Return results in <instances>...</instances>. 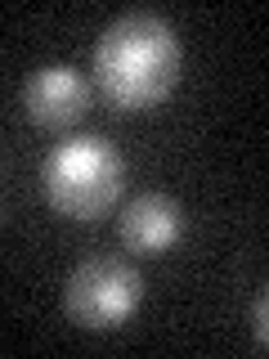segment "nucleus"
<instances>
[{
  "label": "nucleus",
  "instance_id": "obj_1",
  "mask_svg": "<svg viewBox=\"0 0 269 359\" xmlns=\"http://www.w3.org/2000/svg\"><path fill=\"white\" fill-rule=\"evenodd\" d=\"M184 72V50L166 18L121 14L95 45V81L117 112H149L171 99Z\"/></svg>",
  "mask_w": 269,
  "mask_h": 359
},
{
  "label": "nucleus",
  "instance_id": "obj_2",
  "mask_svg": "<svg viewBox=\"0 0 269 359\" xmlns=\"http://www.w3.org/2000/svg\"><path fill=\"white\" fill-rule=\"evenodd\" d=\"M121 184H126V162L99 135H67L63 144L50 149V157L41 166L45 202L59 216H72V220L104 216L121 198Z\"/></svg>",
  "mask_w": 269,
  "mask_h": 359
},
{
  "label": "nucleus",
  "instance_id": "obj_3",
  "mask_svg": "<svg viewBox=\"0 0 269 359\" xmlns=\"http://www.w3.org/2000/svg\"><path fill=\"white\" fill-rule=\"evenodd\" d=\"M144 306V278L134 274L126 261H95L76 265L67 274L63 287V310L72 323H81L85 332H112L121 323L134 319V310Z\"/></svg>",
  "mask_w": 269,
  "mask_h": 359
},
{
  "label": "nucleus",
  "instance_id": "obj_4",
  "mask_svg": "<svg viewBox=\"0 0 269 359\" xmlns=\"http://www.w3.org/2000/svg\"><path fill=\"white\" fill-rule=\"evenodd\" d=\"M22 108L36 126H50V130H67L90 112V86L76 67H63V63H50L41 67L36 76L22 90Z\"/></svg>",
  "mask_w": 269,
  "mask_h": 359
},
{
  "label": "nucleus",
  "instance_id": "obj_5",
  "mask_svg": "<svg viewBox=\"0 0 269 359\" xmlns=\"http://www.w3.org/2000/svg\"><path fill=\"white\" fill-rule=\"evenodd\" d=\"M184 207L166 194H144L126 202L121 211V243L130 252H144V256H162L184 238Z\"/></svg>",
  "mask_w": 269,
  "mask_h": 359
},
{
  "label": "nucleus",
  "instance_id": "obj_6",
  "mask_svg": "<svg viewBox=\"0 0 269 359\" xmlns=\"http://www.w3.org/2000/svg\"><path fill=\"white\" fill-rule=\"evenodd\" d=\"M265 314H269V301L265 292L256 297V310H251V332H256V351H265Z\"/></svg>",
  "mask_w": 269,
  "mask_h": 359
}]
</instances>
